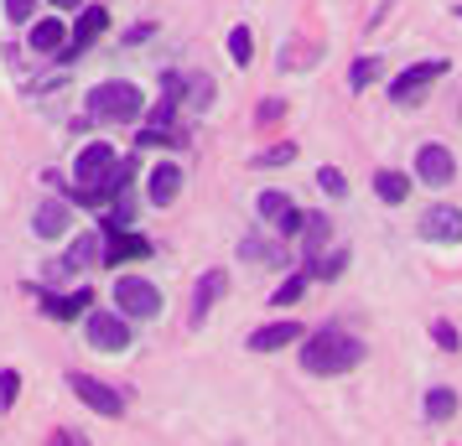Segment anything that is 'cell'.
<instances>
[{
    "label": "cell",
    "mask_w": 462,
    "mask_h": 446,
    "mask_svg": "<svg viewBox=\"0 0 462 446\" xmlns=\"http://www.w3.org/2000/svg\"><path fill=\"white\" fill-rule=\"evenodd\" d=\"M301 342H307L301 348V369L307 374H348V369L364 363V342L337 332V327H322V332H312V338H301Z\"/></svg>",
    "instance_id": "1"
},
{
    "label": "cell",
    "mask_w": 462,
    "mask_h": 446,
    "mask_svg": "<svg viewBox=\"0 0 462 446\" xmlns=\"http://www.w3.org/2000/svg\"><path fill=\"white\" fill-rule=\"evenodd\" d=\"M141 109H146V99H141V88L125 84V78H109V84H99L88 94V114H94V120H109V125L141 120Z\"/></svg>",
    "instance_id": "2"
},
{
    "label": "cell",
    "mask_w": 462,
    "mask_h": 446,
    "mask_svg": "<svg viewBox=\"0 0 462 446\" xmlns=\"http://www.w3.org/2000/svg\"><path fill=\"white\" fill-rule=\"evenodd\" d=\"M115 301L125 306V317H156L162 312V291L141 276H120L115 280Z\"/></svg>",
    "instance_id": "3"
},
{
    "label": "cell",
    "mask_w": 462,
    "mask_h": 446,
    "mask_svg": "<svg viewBox=\"0 0 462 446\" xmlns=\"http://www.w3.org/2000/svg\"><path fill=\"white\" fill-rule=\"evenodd\" d=\"M88 342L99 353H125L130 348V322L120 312H88Z\"/></svg>",
    "instance_id": "4"
},
{
    "label": "cell",
    "mask_w": 462,
    "mask_h": 446,
    "mask_svg": "<svg viewBox=\"0 0 462 446\" xmlns=\"http://www.w3.org/2000/svg\"><path fill=\"white\" fill-rule=\"evenodd\" d=\"M68 389L79 395L84 405H94L99 415H125V395L120 389H109L105 379H88V374H68Z\"/></svg>",
    "instance_id": "5"
},
{
    "label": "cell",
    "mask_w": 462,
    "mask_h": 446,
    "mask_svg": "<svg viewBox=\"0 0 462 446\" xmlns=\"http://www.w3.org/2000/svg\"><path fill=\"white\" fill-rule=\"evenodd\" d=\"M441 73H447V63H437V58H431V63L405 68L395 84H390V99H395V105H416V99H420V94H426L431 84H437Z\"/></svg>",
    "instance_id": "6"
},
{
    "label": "cell",
    "mask_w": 462,
    "mask_h": 446,
    "mask_svg": "<svg viewBox=\"0 0 462 446\" xmlns=\"http://www.w3.org/2000/svg\"><path fill=\"white\" fill-rule=\"evenodd\" d=\"M416 177H420V182H431V187H447V182L457 177L452 150H447V146H420L416 150Z\"/></svg>",
    "instance_id": "7"
},
{
    "label": "cell",
    "mask_w": 462,
    "mask_h": 446,
    "mask_svg": "<svg viewBox=\"0 0 462 446\" xmlns=\"http://www.w3.org/2000/svg\"><path fill=\"white\" fill-rule=\"evenodd\" d=\"M301 338H307L301 322H271V327L250 332V353H275V348H291V342H301Z\"/></svg>",
    "instance_id": "8"
},
{
    "label": "cell",
    "mask_w": 462,
    "mask_h": 446,
    "mask_svg": "<svg viewBox=\"0 0 462 446\" xmlns=\"http://www.w3.org/2000/svg\"><path fill=\"white\" fill-rule=\"evenodd\" d=\"M420 234L437 239V244H457L462 239V208H431L420 218Z\"/></svg>",
    "instance_id": "9"
},
{
    "label": "cell",
    "mask_w": 462,
    "mask_h": 446,
    "mask_svg": "<svg viewBox=\"0 0 462 446\" xmlns=\"http://www.w3.org/2000/svg\"><path fill=\"white\" fill-rule=\"evenodd\" d=\"M224 291H229V276H224V270H208V276L198 280V291H192V327H198V322L218 306V296H224Z\"/></svg>",
    "instance_id": "10"
},
{
    "label": "cell",
    "mask_w": 462,
    "mask_h": 446,
    "mask_svg": "<svg viewBox=\"0 0 462 446\" xmlns=\"http://www.w3.org/2000/svg\"><path fill=\"white\" fill-rule=\"evenodd\" d=\"M177 192H182V167H171V161H162V167L151 171L146 197L156 203V208H167V203H177Z\"/></svg>",
    "instance_id": "11"
},
{
    "label": "cell",
    "mask_w": 462,
    "mask_h": 446,
    "mask_svg": "<svg viewBox=\"0 0 462 446\" xmlns=\"http://www.w3.org/2000/svg\"><path fill=\"white\" fill-rule=\"evenodd\" d=\"M32 229H37V239H58L68 229V203L47 197L42 208H37V218H32Z\"/></svg>",
    "instance_id": "12"
},
{
    "label": "cell",
    "mask_w": 462,
    "mask_h": 446,
    "mask_svg": "<svg viewBox=\"0 0 462 446\" xmlns=\"http://www.w3.org/2000/svg\"><path fill=\"white\" fill-rule=\"evenodd\" d=\"M328 234H333V223H328L322 213H307V223H301V239H307V265H312V259L322 255V244H328Z\"/></svg>",
    "instance_id": "13"
},
{
    "label": "cell",
    "mask_w": 462,
    "mask_h": 446,
    "mask_svg": "<svg viewBox=\"0 0 462 446\" xmlns=\"http://www.w3.org/2000/svg\"><path fill=\"white\" fill-rule=\"evenodd\" d=\"M84 306H94V296H88V291H79V296H42V312H47V317H58V322L79 317Z\"/></svg>",
    "instance_id": "14"
},
{
    "label": "cell",
    "mask_w": 462,
    "mask_h": 446,
    "mask_svg": "<svg viewBox=\"0 0 462 446\" xmlns=\"http://www.w3.org/2000/svg\"><path fill=\"white\" fill-rule=\"evenodd\" d=\"M32 47H37V52H58V47H63V22H58V16H42V22L32 26Z\"/></svg>",
    "instance_id": "15"
},
{
    "label": "cell",
    "mask_w": 462,
    "mask_h": 446,
    "mask_svg": "<svg viewBox=\"0 0 462 446\" xmlns=\"http://www.w3.org/2000/svg\"><path fill=\"white\" fill-rule=\"evenodd\" d=\"M374 192L384 203H405V192H411V177L405 171H379L374 177Z\"/></svg>",
    "instance_id": "16"
},
{
    "label": "cell",
    "mask_w": 462,
    "mask_h": 446,
    "mask_svg": "<svg viewBox=\"0 0 462 446\" xmlns=\"http://www.w3.org/2000/svg\"><path fill=\"white\" fill-rule=\"evenodd\" d=\"M99 259V234H84V239H73V250H68V270H84V265H94Z\"/></svg>",
    "instance_id": "17"
},
{
    "label": "cell",
    "mask_w": 462,
    "mask_h": 446,
    "mask_svg": "<svg viewBox=\"0 0 462 446\" xmlns=\"http://www.w3.org/2000/svg\"><path fill=\"white\" fill-rule=\"evenodd\" d=\"M426 415H431V421H452V415H457V395L437 384V389L426 395Z\"/></svg>",
    "instance_id": "18"
},
{
    "label": "cell",
    "mask_w": 462,
    "mask_h": 446,
    "mask_svg": "<svg viewBox=\"0 0 462 446\" xmlns=\"http://www.w3.org/2000/svg\"><path fill=\"white\" fill-rule=\"evenodd\" d=\"M105 22H109V16L99 11V5H84V16H79V42H73V47H88L99 32H105Z\"/></svg>",
    "instance_id": "19"
},
{
    "label": "cell",
    "mask_w": 462,
    "mask_h": 446,
    "mask_svg": "<svg viewBox=\"0 0 462 446\" xmlns=\"http://www.w3.org/2000/svg\"><path fill=\"white\" fill-rule=\"evenodd\" d=\"M379 73H384V58H358L354 73H348V88H369Z\"/></svg>",
    "instance_id": "20"
},
{
    "label": "cell",
    "mask_w": 462,
    "mask_h": 446,
    "mask_svg": "<svg viewBox=\"0 0 462 446\" xmlns=\"http://www.w3.org/2000/svg\"><path fill=\"white\" fill-rule=\"evenodd\" d=\"M296 203L286 197V192H260V218H271V223H281L286 213H291Z\"/></svg>",
    "instance_id": "21"
},
{
    "label": "cell",
    "mask_w": 462,
    "mask_h": 446,
    "mask_svg": "<svg viewBox=\"0 0 462 446\" xmlns=\"http://www.w3.org/2000/svg\"><path fill=\"white\" fill-rule=\"evenodd\" d=\"M229 58H234L239 68H245V63L254 58V37H250V26H234V32H229Z\"/></svg>",
    "instance_id": "22"
},
{
    "label": "cell",
    "mask_w": 462,
    "mask_h": 446,
    "mask_svg": "<svg viewBox=\"0 0 462 446\" xmlns=\"http://www.w3.org/2000/svg\"><path fill=\"white\" fill-rule=\"evenodd\" d=\"M343 265H348V250H333L328 259H312V276L317 280H337L343 276Z\"/></svg>",
    "instance_id": "23"
},
{
    "label": "cell",
    "mask_w": 462,
    "mask_h": 446,
    "mask_svg": "<svg viewBox=\"0 0 462 446\" xmlns=\"http://www.w3.org/2000/svg\"><path fill=\"white\" fill-rule=\"evenodd\" d=\"M239 255L245 259H271V265H281V244H260V239H245V244H239Z\"/></svg>",
    "instance_id": "24"
},
{
    "label": "cell",
    "mask_w": 462,
    "mask_h": 446,
    "mask_svg": "<svg viewBox=\"0 0 462 446\" xmlns=\"http://www.w3.org/2000/svg\"><path fill=\"white\" fill-rule=\"evenodd\" d=\"M286 161H296L291 141H281V146H271V150H260V156H254V167H286Z\"/></svg>",
    "instance_id": "25"
},
{
    "label": "cell",
    "mask_w": 462,
    "mask_h": 446,
    "mask_svg": "<svg viewBox=\"0 0 462 446\" xmlns=\"http://www.w3.org/2000/svg\"><path fill=\"white\" fill-rule=\"evenodd\" d=\"M317 187L328 192V197H348V182H343V171H337V167H322V171H317Z\"/></svg>",
    "instance_id": "26"
},
{
    "label": "cell",
    "mask_w": 462,
    "mask_h": 446,
    "mask_svg": "<svg viewBox=\"0 0 462 446\" xmlns=\"http://www.w3.org/2000/svg\"><path fill=\"white\" fill-rule=\"evenodd\" d=\"M125 255H151V244L146 239H115V244H109V265H120Z\"/></svg>",
    "instance_id": "27"
},
{
    "label": "cell",
    "mask_w": 462,
    "mask_h": 446,
    "mask_svg": "<svg viewBox=\"0 0 462 446\" xmlns=\"http://www.w3.org/2000/svg\"><path fill=\"white\" fill-rule=\"evenodd\" d=\"M301 291H307V276H291L281 291H275V306H291V301H301Z\"/></svg>",
    "instance_id": "28"
},
{
    "label": "cell",
    "mask_w": 462,
    "mask_h": 446,
    "mask_svg": "<svg viewBox=\"0 0 462 446\" xmlns=\"http://www.w3.org/2000/svg\"><path fill=\"white\" fill-rule=\"evenodd\" d=\"M37 0H5V22H32Z\"/></svg>",
    "instance_id": "29"
},
{
    "label": "cell",
    "mask_w": 462,
    "mask_h": 446,
    "mask_svg": "<svg viewBox=\"0 0 462 446\" xmlns=\"http://www.w3.org/2000/svg\"><path fill=\"white\" fill-rule=\"evenodd\" d=\"M431 338H437L447 353H457V327H452V322H437V327H431Z\"/></svg>",
    "instance_id": "30"
},
{
    "label": "cell",
    "mask_w": 462,
    "mask_h": 446,
    "mask_svg": "<svg viewBox=\"0 0 462 446\" xmlns=\"http://www.w3.org/2000/svg\"><path fill=\"white\" fill-rule=\"evenodd\" d=\"M47 446H88V436H84V431H52Z\"/></svg>",
    "instance_id": "31"
},
{
    "label": "cell",
    "mask_w": 462,
    "mask_h": 446,
    "mask_svg": "<svg viewBox=\"0 0 462 446\" xmlns=\"http://www.w3.org/2000/svg\"><path fill=\"white\" fill-rule=\"evenodd\" d=\"M16 384H22V379H16V369H5V374H0V405L16 400Z\"/></svg>",
    "instance_id": "32"
},
{
    "label": "cell",
    "mask_w": 462,
    "mask_h": 446,
    "mask_svg": "<svg viewBox=\"0 0 462 446\" xmlns=\"http://www.w3.org/2000/svg\"><path fill=\"white\" fill-rule=\"evenodd\" d=\"M281 109H286L281 99H271V105H260V120H281Z\"/></svg>",
    "instance_id": "33"
},
{
    "label": "cell",
    "mask_w": 462,
    "mask_h": 446,
    "mask_svg": "<svg viewBox=\"0 0 462 446\" xmlns=\"http://www.w3.org/2000/svg\"><path fill=\"white\" fill-rule=\"evenodd\" d=\"M52 5H58V11H79V5H84V0H52Z\"/></svg>",
    "instance_id": "34"
},
{
    "label": "cell",
    "mask_w": 462,
    "mask_h": 446,
    "mask_svg": "<svg viewBox=\"0 0 462 446\" xmlns=\"http://www.w3.org/2000/svg\"><path fill=\"white\" fill-rule=\"evenodd\" d=\"M457 16H462V11H457Z\"/></svg>",
    "instance_id": "35"
}]
</instances>
